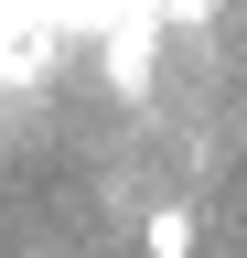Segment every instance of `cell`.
I'll list each match as a JSON object with an SVG mask.
<instances>
[{
	"mask_svg": "<svg viewBox=\"0 0 247 258\" xmlns=\"http://www.w3.org/2000/svg\"><path fill=\"white\" fill-rule=\"evenodd\" d=\"M140 247H150V258H194V215H183V205H161V215L140 226Z\"/></svg>",
	"mask_w": 247,
	"mask_h": 258,
	"instance_id": "obj_1",
	"label": "cell"
}]
</instances>
